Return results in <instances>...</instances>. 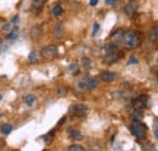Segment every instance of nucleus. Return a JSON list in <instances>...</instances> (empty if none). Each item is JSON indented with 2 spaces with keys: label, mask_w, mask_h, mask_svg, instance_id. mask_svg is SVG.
Wrapping results in <instances>:
<instances>
[{
  "label": "nucleus",
  "mask_w": 158,
  "mask_h": 151,
  "mask_svg": "<svg viewBox=\"0 0 158 151\" xmlns=\"http://www.w3.org/2000/svg\"><path fill=\"white\" fill-rule=\"evenodd\" d=\"M122 43L127 49H136L142 43V37L138 31H128L123 33Z\"/></svg>",
  "instance_id": "nucleus-1"
},
{
  "label": "nucleus",
  "mask_w": 158,
  "mask_h": 151,
  "mask_svg": "<svg viewBox=\"0 0 158 151\" xmlns=\"http://www.w3.org/2000/svg\"><path fill=\"white\" fill-rule=\"evenodd\" d=\"M40 56L46 61H52L59 56V49L56 45L51 44V45H46L40 50Z\"/></svg>",
  "instance_id": "nucleus-2"
},
{
  "label": "nucleus",
  "mask_w": 158,
  "mask_h": 151,
  "mask_svg": "<svg viewBox=\"0 0 158 151\" xmlns=\"http://www.w3.org/2000/svg\"><path fill=\"white\" fill-rule=\"evenodd\" d=\"M130 131H131V134H133L134 136H136L138 139H142V138H145V135L147 134V127H146V124H143L142 122L135 119V121L131 123V126H130Z\"/></svg>",
  "instance_id": "nucleus-3"
},
{
  "label": "nucleus",
  "mask_w": 158,
  "mask_h": 151,
  "mask_svg": "<svg viewBox=\"0 0 158 151\" xmlns=\"http://www.w3.org/2000/svg\"><path fill=\"white\" fill-rule=\"evenodd\" d=\"M99 84L98 78L95 77H84L83 79L79 80V88L81 90H93L94 88H96Z\"/></svg>",
  "instance_id": "nucleus-4"
},
{
  "label": "nucleus",
  "mask_w": 158,
  "mask_h": 151,
  "mask_svg": "<svg viewBox=\"0 0 158 151\" xmlns=\"http://www.w3.org/2000/svg\"><path fill=\"white\" fill-rule=\"evenodd\" d=\"M148 105V96L147 95H139L133 100V107L134 110H143Z\"/></svg>",
  "instance_id": "nucleus-5"
},
{
  "label": "nucleus",
  "mask_w": 158,
  "mask_h": 151,
  "mask_svg": "<svg viewBox=\"0 0 158 151\" xmlns=\"http://www.w3.org/2000/svg\"><path fill=\"white\" fill-rule=\"evenodd\" d=\"M123 54L120 51H113V53H108L106 54V56L103 57V63L106 65H113V63H117L119 60L122 58Z\"/></svg>",
  "instance_id": "nucleus-6"
},
{
  "label": "nucleus",
  "mask_w": 158,
  "mask_h": 151,
  "mask_svg": "<svg viewBox=\"0 0 158 151\" xmlns=\"http://www.w3.org/2000/svg\"><path fill=\"white\" fill-rule=\"evenodd\" d=\"M86 112H88V106L84 104H77L71 107V113L74 117H83L86 114Z\"/></svg>",
  "instance_id": "nucleus-7"
},
{
  "label": "nucleus",
  "mask_w": 158,
  "mask_h": 151,
  "mask_svg": "<svg viewBox=\"0 0 158 151\" xmlns=\"http://www.w3.org/2000/svg\"><path fill=\"white\" fill-rule=\"evenodd\" d=\"M136 10H138V2H136L135 0H129V1L127 2L125 7H124V11H125V14H127L129 17H131V16L136 12Z\"/></svg>",
  "instance_id": "nucleus-8"
},
{
  "label": "nucleus",
  "mask_w": 158,
  "mask_h": 151,
  "mask_svg": "<svg viewBox=\"0 0 158 151\" xmlns=\"http://www.w3.org/2000/svg\"><path fill=\"white\" fill-rule=\"evenodd\" d=\"M63 33H64V28H63V23L62 22H59L54 26V29H52V36L56 39H60V38L63 37Z\"/></svg>",
  "instance_id": "nucleus-9"
},
{
  "label": "nucleus",
  "mask_w": 158,
  "mask_h": 151,
  "mask_svg": "<svg viewBox=\"0 0 158 151\" xmlns=\"http://www.w3.org/2000/svg\"><path fill=\"white\" fill-rule=\"evenodd\" d=\"M100 78L103 82H106V83H112L116 79V73L114 72H111V71H105V72L101 73Z\"/></svg>",
  "instance_id": "nucleus-10"
},
{
  "label": "nucleus",
  "mask_w": 158,
  "mask_h": 151,
  "mask_svg": "<svg viewBox=\"0 0 158 151\" xmlns=\"http://www.w3.org/2000/svg\"><path fill=\"white\" fill-rule=\"evenodd\" d=\"M123 33H124L123 31H116V32H113V33L111 34V40H112V43H114V44L122 43Z\"/></svg>",
  "instance_id": "nucleus-11"
},
{
  "label": "nucleus",
  "mask_w": 158,
  "mask_h": 151,
  "mask_svg": "<svg viewBox=\"0 0 158 151\" xmlns=\"http://www.w3.org/2000/svg\"><path fill=\"white\" fill-rule=\"evenodd\" d=\"M68 134H69V136H71L73 140H80V139L83 138V134L80 133V131L74 129V128H69V129H68Z\"/></svg>",
  "instance_id": "nucleus-12"
},
{
  "label": "nucleus",
  "mask_w": 158,
  "mask_h": 151,
  "mask_svg": "<svg viewBox=\"0 0 158 151\" xmlns=\"http://www.w3.org/2000/svg\"><path fill=\"white\" fill-rule=\"evenodd\" d=\"M51 14H52V16H55V17H60V16L63 14V9H62V6H61L60 4H56V5L52 7Z\"/></svg>",
  "instance_id": "nucleus-13"
},
{
  "label": "nucleus",
  "mask_w": 158,
  "mask_h": 151,
  "mask_svg": "<svg viewBox=\"0 0 158 151\" xmlns=\"http://www.w3.org/2000/svg\"><path fill=\"white\" fill-rule=\"evenodd\" d=\"M118 50V44H114V43H108L106 46H105V51L106 54L108 53H113V51H117Z\"/></svg>",
  "instance_id": "nucleus-14"
},
{
  "label": "nucleus",
  "mask_w": 158,
  "mask_h": 151,
  "mask_svg": "<svg viewBox=\"0 0 158 151\" xmlns=\"http://www.w3.org/2000/svg\"><path fill=\"white\" fill-rule=\"evenodd\" d=\"M35 100H37V97H35V95H33V94L27 95V96L24 97V102H26L28 106H33L34 102H35Z\"/></svg>",
  "instance_id": "nucleus-15"
},
{
  "label": "nucleus",
  "mask_w": 158,
  "mask_h": 151,
  "mask_svg": "<svg viewBox=\"0 0 158 151\" xmlns=\"http://www.w3.org/2000/svg\"><path fill=\"white\" fill-rule=\"evenodd\" d=\"M12 126L11 124H9V123H6V124H2L1 126V133L2 134H10V133L12 132Z\"/></svg>",
  "instance_id": "nucleus-16"
},
{
  "label": "nucleus",
  "mask_w": 158,
  "mask_h": 151,
  "mask_svg": "<svg viewBox=\"0 0 158 151\" xmlns=\"http://www.w3.org/2000/svg\"><path fill=\"white\" fill-rule=\"evenodd\" d=\"M40 36H41V28H40L39 26H35V27L32 29V37L38 39Z\"/></svg>",
  "instance_id": "nucleus-17"
},
{
  "label": "nucleus",
  "mask_w": 158,
  "mask_h": 151,
  "mask_svg": "<svg viewBox=\"0 0 158 151\" xmlns=\"http://www.w3.org/2000/svg\"><path fill=\"white\" fill-rule=\"evenodd\" d=\"M150 40L151 41H157L158 40V29L157 28H152L151 33H150Z\"/></svg>",
  "instance_id": "nucleus-18"
},
{
  "label": "nucleus",
  "mask_w": 158,
  "mask_h": 151,
  "mask_svg": "<svg viewBox=\"0 0 158 151\" xmlns=\"http://www.w3.org/2000/svg\"><path fill=\"white\" fill-rule=\"evenodd\" d=\"M68 150L69 151H84V146L83 145H79V144H73L71 146H68Z\"/></svg>",
  "instance_id": "nucleus-19"
},
{
  "label": "nucleus",
  "mask_w": 158,
  "mask_h": 151,
  "mask_svg": "<svg viewBox=\"0 0 158 151\" xmlns=\"http://www.w3.org/2000/svg\"><path fill=\"white\" fill-rule=\"evenodd\" d=\"M44 1L45 0H33V7L35 10H40L41 6H43V4H44Z\"/></svg>",
  "instance_id": "nucleus-20"
},
{
  "label": "nucleus",
  "mask_w": 158,
  "mask_h": 151,
  "mask_svg": "<svg viewBox=\"0 0 158 151\" xmlns=\"http://www.w3.org/2000/svg\"><path fill=\"white\" fill-rule=\"evenodd\" d=\"M81 65H83V67H84V68H90V66H91L90 58H88V57H84V58L81 60Z\"/></svg>",
  "instance_id": "nucleus-21"
},
{
  "label": "nucleus",
  "mask_w": 158,
  "mask_h": 151,
  "mask_svg": "<svg viewBox=\"0 0 158 151\" xmlns=\"http://www.w3.org/2000/svg\"><path fill=\"white\" fill-rule=\"evenodd\" d=\"M7 38H9V39H11V40L17 39V38H19V32H17V31H11V32L9 33Z\"/></svg>",
  "instance_id": "nucleus-22"
},
{
  "label": "nucleus",
  "mask_w": 158,
  "mask_h": 151,
  "mask_svg": "<svg viewBox=\"0 0 158 151\" xmlns=\"http://www.w3.org/2000/svg\"><path fill=\"white\" fill-rule=\"evenodd\" d=\"M153 133H155V136L157 138L158 140V118H156L153 121Z\"/></svg>",
  "instance_id": "nucleus-23"
},
{
  "label": "nucleus",
  "mask_w": 158,
  "mask_h": 151,
  "mask_svg": "<svg viewBox=\"0 0 158 151\" xmlns=\"http://www.w3.org/2000/svg\"><path fill=\"white\" fill-rule=\"evenodd\" d=\"M54 135H55V132L52 131V132H50L49 134H46V135L44 136V140H45L46 143H50V141H51V139L54 138Z\"/></svg>",
  "instance_id": "nucleus-24"
},
{
  "label": "nucleus",
  "mask_w": 158,
  "mask_h": 151,
  "mask_svg": "<svg viewBox=\"0 0 158 151\" xmlns=\"http://www.w3.org/2000/svg\"><path fill=\"white\" fill-rule=\"evenodd\" d=\"M35 60H37V53H35V51H32V53L29 54V56H28V61L33 63Z\"/></svg>",
  "instance_id": "nucleus-25"
},
{
  "label": "nucleus",
  "mask_w": 158,
  "mask_h": 151,
  "mask_svg": "<svg viewBox=\"0 0 158 151\" xmlns=\"http://www.w3.org/2000/svg\"><path fill=\"white\" fill-rule=\"evenodd\" d=\"M11 28H12V23H6V24H4L2 26V29L5 31V32H11Z\"/></svg>",
  "instance_id": "nucleus-26"
},
{
  "label": "nucleus",
  "mask_w": 158,
  "mask_h": 151,
  "mask_svg": "<svg viewBox=\"0 0 158 151\" xmlns=\"http://www.w3.org/2000/svg\"><path fill=\"white\" fill-rule=\"evenodd\" d=\"M100 29V24L96 22V23H94V29H93V36H96L98 34V32H99Z\"/></svg>",
  "instance_id": "nucleus-27"
},
{
  "label": "nucleus",
  "mask_w": 158,
  "mask_h": 151,
  "mask_svg": "<svg viewBox=\"0 0 158 151\" xmlns=\"http://www.w3.org/2000/svg\"><path fill=\"white\" fill-rule=\"evenodd\" d=\"M139 60L136 57H130L129 58V61H128V65H131V63H138Z\"/></svg>",
  "instance_id": "nucleus-28"
},
{
  "label": "nucleus",
  "mask_w": 158,
  "mask_h": 151,
  "mask_svg": "<svg viewBox=\"0 0 158 151\" xmlns=\"http://www.w3.org/2000/svg\"><path fill=\"white\" fill-rule=\"evenodd\" d=\"M98 2H99V0H90V5L91 6H96Z\"/></svg>",
  "instance_id": "nucleus-29"
},
{
  "label": "nucleus",
  "mask_w": 158,
  "mask_h": 151,
  "mask_svg": "<svg viewBox=\"0 0 158 151\" xmlns=\"http://www.w3.org/2000/svg\"><path fill=\"white\" fill-rule=\"evenodd\" d=\"M114 1H117V0H106V4H108V5H110V4H113Z\"/></svg>",
  "instance_id": "nucleus-30"
},
{
  "label": "nucleus",
  "mask_w": 158,
  "mask_h": 151,
  "mask_svg": "<svg viewBox=\"0 0 158 151\" xmlns=\"http://www.w3.org/2000/svg\"><path fill=\"white\" fill-rule=\"evenodd\" d=\"M1 99H2V95L0 94V100H1Z\"/></svg>",
  "instance_id": "nucleus-31"
},
{
  "label": "nucleus",
  "mask_w": 158,
  "mask_h": 151,
  "mask_svg": "<svg viewBox=\"0 0 158 151\" xmlns=\"http://www.w3.org/2000/svg\"><path fill=\"white\" fill-rule=\"evenodd\" d=\"M0 43H1V36H0Z\"/></svg>",
  "instance_id": "nucleus-32"
}]
</instances>
